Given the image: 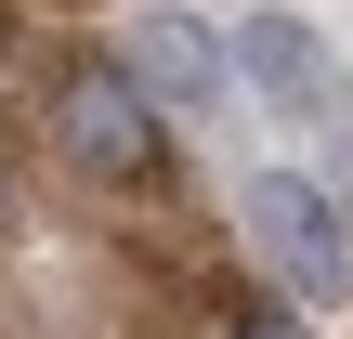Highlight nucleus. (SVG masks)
<instances>
[{
	"mask_svg": "<svg viewBox=\"0 0 353 339\" xmlns=\"http://www.w3.org/2000/svg\"><path fill=\"white\" fill-rule=\"evenodd\" d=\"M52 144H65V170L79 183H157V91L131 78V65H65V91H52Z\"/></svg>",
	"mask_w": 353,
	"mask_h": 339,
	"instance_id": "1",
	"label": "nucleus"
},
{
	"mask_svg": "<svg viewBox=\"0 0 353 339\" xmlns=\"http://www.w3.org/2000/svg\"><path fill=\"white\" fill-rule=\"evenodd\" d=\"M249 235H262V261L288 287H314V300L353 287V222H341V196L314 170H249Z\"/></svg>",
	"mask_w": 353,
	"mask_h": 339,
	"instance_id": "2",
	"label": "nucleus"
},
{
	"mask_svg": "<svg viewBox=\"0 0 353 339\" xmlns=\"http://www.w3.org/2000/svg\"><path fill=\"white\" fill-rule=\"evenodd\" d=\"M118 65H131V78H144L157 105H210V91H223V39H210L196 13H131Z\"/></svg>",
	"mask_w": 353,
	"mask_h": 339,
	"instance_id": "4",
	"label": "nucleus"
},
{
	"mask_svg": "<svg viewBox=\"0 0 353 339\" xmlns=\"http://www.w3.org/2000/svg\"><path fill=\"white\" fill-rule=\"evenodd\" d=\"M223 65H236V78H249V91H262L275 118H327V105H341V52H327V39H314L301 13H249Z\"/></svg>",
	"mask_w": 353,
	"mask_h": 339,
	"instance_id": "3",
	"label": "nucleus"
},
{
	"mask_svg": "<svg viewBox=\"0 0 353 339\" xmlns=\"http://www.w3.org/2000/svg\"><path fill=\"white\" fill-rule=\"evenodd\" d=\"M223 339H314L301 314H275V300H249V314H223Z\"/></svg>",
	"mask_w": 353,
	"mask_h": 339,
	"instance_id": "5",
	"label": "nucleus"
}]
</instances>
